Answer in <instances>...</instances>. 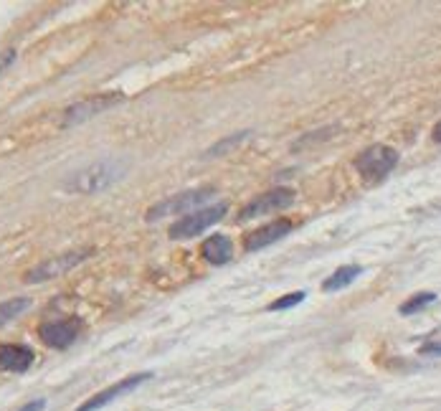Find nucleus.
I'll list each match as a JSON object with an SVG mask.
<instances>
[{
  "label": "nucleus",
  "mask_w": 441,
  "mask_h": 411,
  "mask_svg": "<svg viewBox=\"0 0 441 411\" xmlns=\"http://www.w3.org/2000/svg\"><path fill=\"white\" fill-rule=\"evenodd\" d=\"M216 191L213 188H195V191H185V193H178V196H170L165 201L155 203L152 209H147L145 213V221H158V218H165V216H175V213H193V211L203 206V203L213 198Z\"/></svg>",
  "instance_id": "2"
},
{
  "label": "nucleus",
  "mask_w": 441,
  "mask_h": 411,
  "mask_svg": "<svg viewBox=\"0 0 441 411\" xmlns=\"http://www.w3.org/2000/svg\"><path fill=\"white\" fill-rule=\"evenodd\" d=\"M13 61H16V51H13V49L3 51V54H0V71H3L5 67H10Z\"/></svg>",
  "instance_id": "19"
},
{
  "label": "nucleus",
  "mask_w": 441,
  "mask_h": 411,
  "mask_svg": "<svg viewBox=\"0 0 441 411\" xmlns=\"http://www.w3.org/2000/svg\"><path fill=\"white\" fill-rule=\"evenodd\" d=\"M46 409V401L43 399H36V401H31V403H25V406H21L18 411H43Z\"/></svg>",
  "instance_id": "20"
},
{
  "label": "nucleus",
  "mask_w": 441,
  "mask_h": 411,
  "mask_svg": "<svg viewBox=\"0 0 441 411\" xmlns=\"http://www.w3.org/2000/svg\"><path fill=\"white\" fill-rule=\"evenodd\" d=\"M398 165V152L388 145H370L355 158V170L366 180H381Z\"/></svg>",
  "instance_id": "3"
},
{
  "label": "nucleus",
  "mask_w": 441,
  "mask_h": 411,
  "mask_svg": "<svg viewBox=\"0 0 441 411\" xmlns=\"http://www.w3.org/2000/svg\"><path fill=\"white\" fill-rule=\"evenodd\" d=\"M228 206L226 203H218V206H211V209H198L188 213V216H180L170 226V239H193V236H200L203 231H208L213 224H218L221 218L226 216Z\"/></svg>",
  "instance_id": "4"
},
{
  "label": "nucleus",
  "mask_w": 441,
  "mask_h": 411,
  "mask_svg": "<svg viewBox=\"0 0 441 411\" xmlns=\"http://www.w3.org/2000/svg\"><path fill=\"white\" fill-rule=\"evenodd\" d=\"M36 353L28 345H18V343H3L0 345V371H8V373H25V371L34 366Z\"/></svg>",
  "instance_id": "11"
},
{
  "label": "nucleus",
  "mask_w": 441,
  "mask_h": 411,
  "mask_svg": "<svg viewBox=\"0 0 441 411\" xmlns=\"http://www.w3.org/2000/svg\"><path fill=\"white\" fill-rule=\"evenodd\" d=\"M305 297H307L305 292H289V294H284V297H279V300H274V303H269L267 310H269V312L289 310V307H294V305H300L302 300H305Z\"/></svg>",
  "instance_id": "17"
},
{
  "label": "nucleus",
  "mask_w": 441,
  "mask_h": 411,
  "mask_svg": "<svg viewBox=\"0 0 441 411\" xmlns=\"http://www.w3.org/2000/svg\"><path fill=\"white\" fill-rule=\"evenodd\" d=\"M122 99H125L122 94H97V97L76 102V104H71L69 109H64V127L79 125L84 119H89V117H94V115L104 112V109L119 104Z\"/></svg>",
  "instance_id": "8"
},
{
  "label": "nucleus",
  "mask_w": 441,
  "mask_h": 411,
  "mask_svg": "<svg viewBox=\"0 0 441 411\" xmlns=\"http://www.w3.org/2000/svg\"><path fill=\"white\" fill-rule=\"evenodd\" d=\"M127 173V163L119 158H107V160H97L86 168L76 170L64 180V191L76 196H92L99 193L109 185H115L117 180H122Z\"/></svg>",
  "instance_id": "1"
},
{
  "label": "nucleus",
  "mask_w": 441,
  "mask_h": 411,
  "mask_svg": "<svg viewBox=\"0 0 441 411\" xmlns=\"http://www.w3.org/2000/svg\"><path fill=\"white\" fill-rule=\"evenodd\" d=\"M94 254V249H79V252H69V254H61V257H51V259L41 261L38 267H34L31 272H25V282L28 285H38V282H46V279H53V277H61L71 272L74 267H79L82 261H86L89 257Z\"/></svg>",
  "instance_id": "5"
},
{
  "label": "nucleus",
  "mask_w": 441,
  "mask_h": 411,
  "mask_svg": "<svg viewBox=\"0 0 441 411\" xmlns=\"http://www.w3.org/2000/svg\"><path fill=\"white\" fill-rule=\"evenodd\" d=\"M249 134H251L249 130H243V132H236V134H231V137H226V140H221V143L213 145V148L206 152V158H218V155H224L226 150H231V148H236L239 143H243Z\"/></svg>",
  "instance_id": "16"
},
{
  "label": "nucleus",
  "mask_w": 441,
  "mask_h": 411,
  "mask_svg": "<svg viewBox=\"0 0 441 411\" xmlns=\"http://www.w3.org/2000/svg\"><path fill=\"white\" fill-rule=\"evenodd\" d=\"M360 274H363V267H358V264H345V267H340L337 272H333V274L322 282V290H325V292L345 290V287L353 285L355 277H360Z\"/></svg>",
  "instance_id": "13"
},
{
  "label": "nucleus",
  "mask_w": 441,
  "mask_h": 411,
  "mask_svg": "<svg viewBox=\"0 0 441 411\" xmlns=\"http://www.w3.org/2000/svg\"><path fill=\"white\" fill-rule=\"evenodd\" d=\"M291 203H294V191L291 188H276V191L261 193L251 203H246L239 213V221H249V218L264 216V213H276V211L289 209Z\"/></svg>",
  "instance_id": "7"
},
{
  "label": "nucleus",
  "mask_w": 441,
  "mask_h": 411,
  "mask_svg": "<svg viewBox=\"0 0 441 411\" xmlns=\"http://www.w3.org/2000/svg\"><path fill=\"white\" fill-rule=\"evenodd\" d=\"M82 333V320L79 318H61V320H46L38 325V338L49 348L67 351Z\"/></svg>",
  "instance_id": "6"
},
{
  "label": "nucleus",
  "mask_w": 441,
  "mask_h": 411,
  "mask_svg": "<svg viewBox=\"0 0 441 411\" xmlns=\"http://www.w3.org/2000/svg\"><path fill=\"white\" fill-rule=\"evenodd\" d=\"M436 303V294L433 292H418L414 294L411 300H406V303L401 305V315H414V312L424 310V307H429V305Z\"/></svg>",
  "instance_id": "15"
},
{
  "label": "nucleus",
  "mask_w": 441,
  "mask_h": 411,
  "mask_svg": "<svg viewBox=\"0 0 441 411\" xmlns=\"http://www.w3.org/2000/svg\"><path fill=\"white\" fill-rule=\"evenodd\" d=\"M291 228H294V224H291L289 218H276V221H272L267 226H259L257 231H251V234L243 239V249H246V252H259V249H264L269 244L279 242L282 236L289 234Z\"/></svg>",
  "instance_id": "10"
},
{
  "label": "nucleus",
  "mask_w": 441,
  "mask_h": 411,
  "mask_svg": "<svg viewBox=\"0 0 441 411\" xmlns=\"http://www.w3.org/2000/svg\"><path fill=\"white\" fill-rule=\"evenodd\" d=\"M147 378H152V373H134V376L122 378V381H117L115 386L104 388V391H99V394H94L89 401H84L76 411H97V409H102V406L112 403L115 399H119V396H125V394H130V391H134V388L140 386V384H145Z\"/></svg>",
  "instance_id": "9"
},
{
  "label": "nucleus",
  "mask_w": 441,
  "mask_h": 411,
  "mask_svg": "<svg viewBox=\"0 0 441 411\" xmlns=\"http://www.w3.org/2000/svg\"><path fill=\"white\" fill-rule=\"evenodd\" d=\"M431 134H433V140H436V143H441V122H439L436 127H433V132H431Z\"/></svg>",
  "instance_id": "21"
},
{
  "label": "nucleus",
  "mask_w": 441,
  "mask_h": 411,
  "mask_svg": "<svg viewBox=\"0 0 441 411\" xmlns=\"http://www.w3.org/2000/svg\"><path fill=\"white\" fill-rule=\"evenodd\" d=\"M31 307V300L28 297H13L8 303H0V327L13 322L18 315H23L25 310Z\"/></svg>",
  "instance_id": "14"
},
{
  "label": "nucleus",
  "mask_w": 441,
  "mask_h": 411,
  "mask_svg": "<svg viewBox=\"0 0 441 411\" xmlns=\"http://www.w3.org/2000/svg\"><path fill=\"white\" fill-rule=\"evenodd\" d=\"M200 257L208 261V264H226V261H231L233 257V242L228 239L226 234H216V236H208L203 246H200Z\"/></svg>",
  "instance_id": "12"
},
{
  "label": "nucleus",
  "mask_w": 441,
  "mask_h": 411,
  "mask_svg": "<svg viewBox=\"0 0 441 411\" xmlns=\"http://www.w3.org/2000/svg\"><path fill=\"white\" fill-rule=\"evenodd\" d=\"M421 355H441V340H431V343H426L418 348Z\"/></svg>",
  "instance_id": "18"
}]
</instances>
